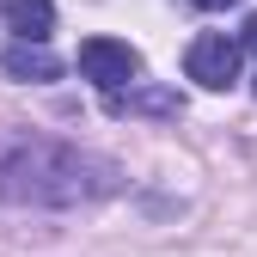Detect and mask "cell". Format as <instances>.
Returning a JSON list of instances; mask_svg holds the SVG:
<instances>
[{"mask_svg":"<svg viewBox=\"0 0 257 257\" xmlns=\"http://www.w3.org/2000/svg\"><path fill=\"white\" fill-rule=\"evenodd\" d=\"M122 184L116 159L74 147V141H49V135H25L0 153V202L13 208H80L98 202Z\"/></svg>","mask_w":257,"mask_h":257,"instance_id":"6da1fadb","label":"cell"},{"mask_svg":"<svg viewBox=\"0 0 257 257\" xmlns=\"http://www.w3.org/2000/svg\"><path fill=\"white\" fill-rule=\"evenodd\" d=\"M80 74L98 86V92H116L128 86L135 92V80H141V55H135V43H122V37H86L80 43Z\"/></svg>","mask_w":257,"mask_h":257,"instance_id":"7a4b0ae2","label":"cell"},{"mask_svg":"<svg viewBox=\"0 0 257 257\" xmlns=\"http://www.w3.org/2000/svg\"><path fill=\"white\" fill-rule=\"evenodd\" d=\"M239 55H245L239 37H227V31H202V37H190V49H184V74L196 80V86H208V92H227L239 80Z\"/></svg>","mask_w":257,"mask_h":257,"instance_id":"3957f363","label":"cell"},{"mask_svg":"<svg viewBox=\"0 0 257 257\" xmlns=\"http://www.w3.org/2000/svg\"><path fill=\"white\" fill-rule=\"evenodd\" d=\"M0 19H7V31H13L19 43H49V31H55V0H7Z\"/></svg>","mask_w":257,"mask_h":257,"instance_id":"277c9868","label":"cell"},{"mask_svg":"<svg viewBox=\"0 0 257 257\" xmlns=\"http://www.w3.org/2000/svg\"><path fill=\"white\" fill-rule=\"evenodd\" d=\"M0 68H7L13 80H31V86H43L61 74V61L49 55V43H7L0 49Z\"/></svg>","mask_w":257,"mask_h":257,"instance_id":"5b68a950","label":"cell"},{"mask_svg":"<svg viewBox=\"0 0 257 257\" xmlns=\"http://www.w3.org/2000/svg\"><path fill=\"white\" fill-rule=\"evenodd\" d=\"M135 98H110V110H128ZM141 110H178V98H141Z\"/></svg>","mask_w":257,"mask_h":257,"instance_id":"8992f818","label":"cell"},{"mask_svg":"<svg viewBox=\"0 0 257 257\" xmlns=\"http://www.w3.org/2000/svg\"><path fill=\"white\" fill-rule=\"evenodd\" d=\"M239 43H245V49H251V55H257V13H251V19H245V31H239Z\"/></svg>","mask_w":257,"mask_h":257,"instance_id":"52a82bcc","label":"cell"},{"mask_svg":"<svg viewBox=\"0 0 257 257\" xmlns=\"http://www.w3.org/2000/svg\"><path fill=\"white\" fill-rule=\"evenodd\" d=\"M196 7H208V13H220V7H239V0H196Z\"/></svg>","mask_w":257,"mask_h":257,"instance_id":"ba28073f","label":"cell"}]
</instances>
